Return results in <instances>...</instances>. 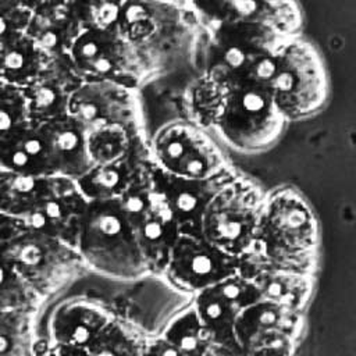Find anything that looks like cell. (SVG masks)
<instances>
[{"mask_svg": "<svg viewBox=\"0 0 356 356\" xmlns=\"http://www.w3.org/2000/svg\"><path fill=\"white\" fill-rule=\"evenodd\" d=\"M256 245L273 263L300 274H312L318 245L316 216L292 186L264 193Z\"/></svg>", "mask_w": 356, "mask_h": 356, "instance_id": "6da1fadb", "label": "cell"}, {"mask_svg": "<svg viewBox=\"0 0 356 356\" xmlns=\"http://www.w3.org/2000/svg\"><path fill=\"white\" fill-rule=\"evenodd\" d=\"M85 267L115 280L150 275L118 199L88 202L75 243Z\"/></svg>", "mask_w": 356, "mask_h": 356, "instance_id": "7a4b0ae2", "label": "cell"}, {"mask_svg": "<svg viewBox=\"0 0 356 356\" xmlns=\"http://www.w3.org/2000/svg\"><path fill=\"white\" fill-rule=\"evenodd\" d=\"M270 93L286 122L317 114L328 97V75L318 50L302 36L286 40L274 56Z\"/></svg>", "mask_w": 356, "mask_h": 356, "instance_id": "3957f363", "label": "cell"}, {"mask_svg": "<svg viewBox=\"0 0 356 356\" xmlns=\"http://www.w3.org/2000/svg\"><path fill=\"white\" fill-rule=\"evenodd\" d=\"M264 193L252 179L234 171L207 203L199 234L232 257H239L256 242Z\"/></svg>", "mask_w": 356, "mask_h": 356, "instance_id": "277c9868", "label": "cell"}, {"mask_svg": "<svg viewBox=\"0 0 356 356\" xmlns=\"http://www.w3.org/2000/svg\"><path fill=\"white\" fill-rule=\"evenodd\" d=\"M286 124L268 86L245 85L225 89L213 129L231 147L243 153H259L278 142Z\"/></svg>", "mask_w": 356, "mask_h": 356, "instance_id": "5b68a950", "label": "cell"}, {"mask_svg": "<svg viewBox=\"0 0 356 356\" xmlns=\"http://www.w3.org/2000/svg\"><path fill=\"white\" fill-rule=\"evenodd\" d=\"M147 149L157 170L179 178L211 179L232 170L207 129L191 120L161 125L147 140Z\"/></svg>", "mask_w": 356, "mask_h": 356, "instance_id": "8992f818", "label": "cell"}, {"mask_svg": "<svg viewBox=\"0 0 356 356\" xmlns=\"http://www.w3.org/2000/svg\"><path fill=\"white\" fill-rule=\"evenodd\" d=\"M0 259L40 299L57 291L85 267L74 246L29 228L26 224L4 245Z\"/></svg>", "mask_w": 356, "mask_h": 356, "instance_id": "52a82bcc", "label": "cell"}, {"mask_svg": "<svg viewBox=\"0 0 356 356\" xmlns=\"http://www.w3.org/2000/svg\"><path fill=\"white\" fill-rule=\"evenodd\" d=\"M150 275H161L179 231L153 186V163L146 160L118 197Z\"/></svg>", "mask_w": 356, "mask_h": 356, "instance_id": "ba28073f", "label": "cell"}, {"mask_svg": "<svg viewBox=\"0 0 356 356\" xmlns=\"http://www.w3.org/2000/svg\"><path fill=\"white\" fill-rule=\"evenodd\" d=\"M103 302L83 293L43 298L33 314L35 338L86 348V345L115 318Z\"/></svg>", "mask_w": 356, "mask_h": 356, "instance_id": "9c48e42d", "label": "cell"}, {"mask_svg": "<svg viewBox=\"0 0 356 356\" xmlns=\"http://www.w3.org/2000/svg\"><path fill=\"white\" fill-rule=\"evenodd\" d=\"M209 29L210 46L204 74L211 76L273 58L289 40L270 26L248 19H227Z\"/></svg>", "mask_w": 356, "mask_h": 356, "instance_id": "30bf717a", "label": "cell"}, {"mask_svg": "<svg viewBox=\"0 0 356 356\" xmlns=\"http://www.w3.org/2000/svg\"><path fill=\"white\" fill-rule=\"evenodd\" d=\"M300 312L267 299L249 305L234 325L239 356H293Z\"/></svg>", "mask_w": 356, "mask_h": 356, "instance_id": "8fae6325", "label": "cell"}, {"mask_svg": "<svg viewBox=\"0 0 356 356\" xmlns=\"http://www.w3.org/2000/svg\"><path fill=\"white\" fill-rule=\"evenodd\" d=\"M68 56L82 81H113L135 88L139 63L134 44L118 29H83Z\"/></svg>", "mask_w": 356, "mask_h": 356, "instance_id": "7c38bea8", "label": "cell"}, {"mask_svg": "<svg viewBox=\"0 0 356 356\" xmlns=\"http://www.w3.org/2000/svg\"><path fill=\"white\" fill-rule=\"evenodd\" d=\"M236 257L207 242L202 235L179 234L170 249L161 275L177 291L196 295L236 274Z\"/></svg>", "mask_w": 356, "mask_h": 356, "instance_id": "4fadbf2b", "label": "cell"}, {"mask_svg": "<svg viewBox=\"0 0 356 356\" xmlns=\"http://www.w3.org/2000/svg\"><path fill=\"white\" fill-rule=\"evenodd\" d=\"M68 114L85 129L99 125H121L142 131L136 89L113 81H83L70 97Z\"/></svg>", "mask_w": 356, "mask_h": 356, "instance_id": "5bb4252c", "label": "cell"}, {"mask_svg": "<svg viewBox=\"0 0 356 356\" xmlns=\"http://www.w3.org/2000/svg\"><path fill=\"white\" fill-rule=\"evenodd\" d=\"M261 299L257 288L239 274L221 280L193 295L191 303L217 346L235 350L234 325L239 314Z\"/></svg>", "mask_w": 356, "mask_h": 356, "instance_id": "9a60e30c", "label": "cell"}, {"mask_svg": "<svg viewBox=\"0 0 356 356\" xmlns=\"http://www.w3.org/2000/svg\"><path fill=\"white\" fill-rule=\"evenodd\" d=\"M231 171L211 179H186L165 174L153 165V186L179 234L200 235L203 211L218 186L234 172Z\"/></svg>", "mask_w": 356, "mask_h": 356, "instance_id": "2e32d148", "label": "cell"}, {"mask_svg": "<svg viewBox=\"0 0 356 356\" xmlns=\"http://www.w3.org/2000/svg\"><path fill=\"white\" fill-rule=\"evenodd\" d=\"M236 274L249 280L259 291L261 299H267L285 307L300 312L312 291L309 274L286 270L263 254L254 245L236 257Z\"/></svg>", "mask_w": 356, "mask_h": 356, "instance_id": "e0dca14e", "label": "cell"}, {"mask_svg": "<svg viewBox=\"0 0 356 356\" xmlns=\"http://www.w3.org/2000/svg\"><path fill=\"white\" fill-rule=\"evenodd\" d=\"M82 82L68 54L50 56L39 76L22 89L29 121L40 124L67 114L70 97Z\"/></svg>", "mask_w": 356, "mask_h": 356, "instance_id": "ac0fdd59", "label": "cell"}, {"mask_svg": "<svg viewBox=\"0 0 356 356\" xmlns=\"http://www.w3.org/2000/svg\"><path fill=\"white\" fill-rule=\"evenodd\" d=\"M88 200L81 195L74 179L44 197L24 220L33 229L54 236L75 248L81 220Z\"/></svg>", "mask_w": 356, "mask_h": 356, "instance_id": "d6986e66", "label": "cell"}, {"mask_svg": "<svg viewBox=\"0 0 356 356\" xmlns=\"http://www.w3.org/2000/svg\"><path fill=\"white\" fill-rule=\"evenodd\" d=\"M54 175L76 179L92 164L86 150V129L72 115L63 114L39 124Z\"/></svg>", "mask_w": 356, "mask_h": 356, "instance_id": "ffe728a7", "label": "cell"}, {"mask_svg": "<svg viewBox=\"0 0 356 356\" xmlns=\"http://www.w3.org/2000/svg\"><path fill=\"white\" fill-rule=\"evenodd\" d=\"M49 56L68 54L82 32L68 0H39L33 7L24 31Z\"/></svg>", "mask_w": 356, "mask_h": 356, "instance_id": "44dd1931", "label": "cell"}, {"mask_svg": "<svg viewBox=\"0 0 356 356\" xmlns=\"http://www.w3.org/2000/svg\"><path fill=\"white\" fill-rule=\"evenodd\" d=\"M149 159L147 140L142 138L128 156L110 163L92 164L75 179L76 188L88 202L118 199L140 164Z\"/></svg>", "mask_w": 356, "mask_h": 356, "instance_id": "7402d4cb", "label": "cell"}, {"mask_svg": "<svg viewBox=\"0 0 356 356\" xmlns=\"http://www.w3.org/2000/svg\"><path fill=\"white\" fill-rule=\"evenodd\" d=\"M0 168L28 177L54 175L39 124H26L0 145Z\"/></svg>", "mask_w": 356, "mask_h": 356, "instance_id": "603a6c76", "label": "cell"}, {"mask_svg": "<svg viewBox=\"0 0 356 356\" xmlns=\"http://www.w3.org/2000/svg\"><path fill=\"white\" fill-rule=\"evenodd\" d=\"M68 179L60 175L28 177L0 168V213L25 220L29 213Z\"/></svg>", "mask_w": 356, "mask_h": 356, "instance_id": "cb8c5ba5", "label": "cell"}, {"mask_svg": "<svg viewBox=\"0 0 356 356\" xmlns=\"http://www.w3.org/2000/svg\"><path fill=\"white\" fill-rule=\"evenodd\" d=\"M49 57L29 35L15 32L0 44V81L24 89L39 76Z\"/></svg>", "mask_w": 356, "mask_h": 356, "instance_id": "d4e9b609", "label": "cell"}, {"mask_svg": "<svg viewBox=\"0 0 356 356\" xmlns=\"http://www.w3.org/2000/svg\"><path fill=\"white\" fill-rule=\"evenodd\" d=\"M248 19L264 24L284 39L300 36L302 13L296 0H238L224 19Z\"/></svg>", "mask_w": 356, "mask_h": 356, "instance_id": "484cf974", "label": "cell"}, {"mask_svg": "<svg viewBox=\"0 0 356 356\" xmlns=\"http://www.w3.org/2000/svg\"><path fill=\"white\" fill-rule=\"evenodd\" d=\"M161 337L185 356H209L217 346L192 305L170 320Z\"/></svg>", "mask_w": 356, "mask_h": 356, "instance_id": "4316f807", "label": "cell"}, {"mask_svg": "<svg viewBox=\"0 0 356 356\" xmlns=\"http://www.w3.org/2000/svg\"><path fill=\"white\" fill-rule=\"evenodd\" d=\"M149 338L135 324L115 317L88 345V356H143Z\"/></svg>", "mask_w": 356, "mask_h": 356, "instance_id": "83f0119b", "label": "cell"}, {"mask_svg": "<svg viewBox=\"0 0 356 356\" xmlns=\"http://www.w3.org/2000/svg\"><path fill=\"white\" fill-rule=\"evenodd\" d=\"M142 138V131L121 125H99L86 129V150L90 164L110 163L128 156Z\"/></svg>", "mask_w": 356, "mask_h": 356, "instance_id": "f1b7e54d", "label": "cell"}, {"mask_svg": "<svg viewBox=\"0 0 356 356\" xmlns=\"http://www.w3.org/2000/svg\"><path fill=\"white\" fill-rule=\"evenodd\" d=\"M225 89L211 76L203 72L191 83L186 92V107L189 120L204 129L214 128L220 115Z\"/></svg>", "mask_w": 356, "mask_h": 356, "instance_id": "f546056e", "label": "cell"}, {"mask_svg": "<svg viewBox=\"0 0 356 356\" xmlns=\"http://www.w3.org/2000/svg\"><path fill=\"white\" fill-rule=\"evenodd\" d=\"M33 314L26 310L0 312V356H33Z\"/></svg>", "mask_w": 356, "mask_h": 356, "instance_id": "4dcf8cb0", "label": "cell"}, {"mask_svg": "<svg viewBox=\"0 0 356 356\" xmlns=\"http://www.w3.org/2000/svg\"><path fill=\"white\" fill-rule=\"evenodd\" d=\"M128 0H68L70 8L83 29H117Z\"/></svg>", "mask_w": 356, "mask_h": 356, "instance_id": "1f68e13d", "label": "cell"}, {"mask_svg": "<svg viewBox=\"0 0 356 356\" xmlns=\"http://www.w3.org/2000/svg\"><path fill=\"white\" fill-rule=\"evenodd\" d=\"M40 298L0 259V312L26 310L35 313Z\"/></svg>", "mask_w": 356, "mask_h": 356, "instance_id": "d6a6232c", "label": "cell"}, {"mask_svg": "<svg viewBox=\"0 0 356 356\" xmlns=\"http://www.w3.org/2000/svg\"><path fill=\"white\" fill-rule=\"evenodd\" d=\"M29 122L22 89L0 81V145Z\"/></svg>", "mask_w": 356, "mask_h": 356, "instance_id": "836d02e7", "label": "cell"}, {"mask_svg": "<svg viewBox=\"0 0 356 356\" xmlns=\"http://www.w3.org/2000/svg\"><path fill=\"white\" fill-rule=\"evenodd\" d=\"M202 22L211 28L222 22L238 0H186Z\"/></svg>", "mask_w": 356, "mask_h": 356, "instance_id": "e575fe53", "label": "cell"}, {"mask_svg": "<svg viewBox=\"0 0 356 356\" xmlns=\"http://www.w3.org/2000/svg\"><path fill=\"white\" fill-rule=\"evenodd\" d=\"M31 10H3L0 8V44L15 32L25 31Z\"/></svg>", "mask_w": 356, "mask_h": 356, "instance_id": "d590c367", "label": "cell"}, {"mask_svg": "<svg viewBox=\"0 0 356 356\" xmlns=\"http://www.w3.org/2000/svg\"><path fill=\"white\" fill-rule=\"evenodd\" d=\"M33 356H88V353L82 346L35 338Z\"/></svg>", "mask_w": 356, "mask_h": 356, "instance_id": "8d00e7d4", "label": "cell"}, {"mask_svg": "<svg viewBox=\"0 0 356 356\" xmlns=\"http://www.w3.org/2000/svg\"><path fill=\"white\" fill-rule=\"evenodd\" d=\"M24 228V220L0 213V250L8 241H11V238H14Z\"/></svg>", "mask_w": 356, "mask_h": 356, "instance_id": "74e56055", "label": "cell"}, {"mask_svg": "<svg viewBox=\"0 0 356 356\" xmlns=\"http://www.w3.org/2000/svg\"><path fill=\"white\" fill-rule=\"evenodd\" d=\"M143 356H185L178 349H175L168 341L161 335L157 338H150L147 341Z\"/></svg>", "mask_w": 356, "mask_h": 356, "instance_id": "f35d334b", "label": "cell"}, {"mask_svg": "<svg viewBox=\"0 0 356 356\" xmlns=\"http://www.w3.org/2000/svg\"><path fill=\"white\" fill-rule=\"evenodd\" d=\"M39 0H0L3 10H33Z\"/></svg>", "mask_w": 356, "mask_h": 356, "instance_id": "ab89813d", "label": "cell"}, {"mask_svg": "<svg viewBox=\"0 0 356 356\" xmlns=\"http://www.w3.org/2000/svg\"><path fill=\"white\" fill-rule=\"evenodd\" d=\"M172 1H178V0H172Z\"/></svg>", "mask_w": 356, "mask_h": 356, "instance_id": "60d3db41", "label": "cell"}]
</instances>
